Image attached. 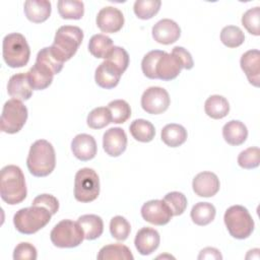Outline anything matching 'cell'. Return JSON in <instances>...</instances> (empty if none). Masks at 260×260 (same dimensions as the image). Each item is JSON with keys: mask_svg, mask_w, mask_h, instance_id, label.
Returning a JSON list of instances; mask_svg holds the SVG:
<instances>
[{"mask_svg": "<svg viewBox=\"0 0 260 260\" xmlns=\"http://www.w3.org/2000/svg\"><path fill=\"white\" fill-rule=\"evenodd\" d=\"M160 237L156 230L152 228H142L140 229L134 240V245L136 250L141 255H150L153 253L159 246Z\"/></svg>", "mask_w": 260, "mask_h": 260, "instance_id": "cell-19", "label": "cell"}, {"mask_svg": "<svg viewBox=\"0 0 260 260\" xmlns=\"http://www.w3.org/2000/svg\"><path fill=\"white\" fill-rule=\"evenodd\" d=\"M8 94L18 101H27L32 95V88L29 84L27 73L12 75L7 84Z\"/></svg>", "mask_w": 260, "mask_h": 260, "instance_id": "cell-21", "label": "cell"}, {"mask_svg": "<svg viewBox=\"0 0 260 260\" xmlns=\"http://www.w3.org/2000/svg\"><path fill=\"white\" fill-rule=\"evenodd\" d=\"M260 162V149L258 147H249L238 155V165L246 170L255 169Z\"/></svg>", "mask_w": 260, "mask_h": 260, "instance_id": "cell-42", "label": "cell"}, {"mask_svg": "<svg viewBox=\"0 0 260 260\" xmlns=\"http://www.w3.org/2000/svg\"><path fill=\"white\" fill-rule=\"evenodd\" d=\"M141 216L154 225H165L172 219V212L164 200L153 199L145 202L141 207Z\"/></svg>", "mask_w": 260, "mask_h": 260, "instance_id": "cell-11", "label": "cell"}, {"mask_svg": "<svg viewBox=\"0 0 260 260\" xmlns=\"http://www.w3.org/2000/svg\"><path fill=\"white\" fill-rule=\"evenodd\" d=\"M106 60L116 65L123 73L126 71L129 65V55L127 51L124 48L118 46L113 47Z\"/></svg>", "mask_w": 260, "mask_h": 260, "instance_id": "cell-43", "label": "cell"}, {"mask_svg": "<svg viewBox=\"0 0 260 260\" xmlns=\"http://www.w3.org/2000/svg\"><path fill=\"white\" fill-rule=\"evenodd\" d=\"M58 12L64 19H80L84 14V4L78 0H59Z\"/></svg>", "mask_w": 260, "mask_h": 260, "instance_id": "cell-32", "label": "cell"}, {"mask_svg": "<svg viewBox=\"0 0 260 260\" xmlns=\"http://www.w3.org/2000/svg\"><path fill=\"white\" fill-rule=\"evenodd\" d=\"M219 179L211 172L197 174L192 182L193 191L199 197H212L219 191Z\"/></svg>", "mask_w": 260, "mask_h": 260, "instance_id": "cell-16", "label": "cell"}, {"mask_svg": "<svg viewBox=\"0 0 260 260\" xmlns=\"http://www.w3.org/2000/svg\"><path fill=\"white\" fill-rule=\"evenodd\" d=\"M170 104L169 92L159 86L148 87L141 96V107L150 115H158L166 112Z\"/></svg>", "mask_w": 260, "mask_h": 260, "instance_id": "cell-10", "label": "cell"}, {"mask_svg": "<svg viewBox=\"0 0 260 260\" xmlns=\"http://www.w3.org/2000/svg\"><path fill=\"white\" fill-rule=\"evenodd\" d=\"M77 222L83 231L85 240H95L104 232V221L99 215L84 214L78 217Z\"/></svg>", "mask_w": 260, "mask_h": 260, "instance_id": "cell-25", "label": "cell"}, {"mask_svg": "<svg viewBox=\"0 0 260 260\" xmlns=\"http://www.w3.org/2000/svg\"><path fill=\"white\" fill-rule=\"evenodd\" d=\"M223 220L228 232L235 239H247L254 231V220L248 209L242 205L229 207L224 212Z\"/></svg>", "mask_w": 260, "mask_h": 260, "instance_id": "cell-6", "label": "cell"}, {"mask_svg": "<svg viewBox=\"0 0 260 260\" xmlns=\"http://www.w3.org/2000/svg\"><path fill=\"white\" fill-rule=\"evenodd\" d=\"M151 32L155 42L162 45H171L179 40L181 36V28L176 21L164 18L152 26Z\"/></svg>", "mask_w": 260, "mask_h": 260, "instance_id": "cell-15", "label": "cell"}, {"mask_svg": "<svg viewBox=\"0 0 260 260\" xmlns=\"http://www.w3.org/2000/svg\"><path fill=\"white\" fill-rule=\"evenodd\" d=\"M184 68V63L175 53L165 52L155 66V74L158 79L170 81L175 79Z\"/></svg>", "mask_w": 260, "mask_h": 260, "instance_id": "cell-12", "label": "cell"}, {"mask_svg": "<svg viewBox=\"0 0 260 260\" xmlns=\"http://www.w3.org/2000/svg\"><path fill=\"white\" fill-rule=\"evenodd\" d=\"M27 194L24 175L21 169L14 165L2 168L0 173V196L9 205L22 202Z\"/></svg>", "mask_w": 260, "mask_h": 260, "instance_id": "cell-1", "label": "cell"}, {"mask_svg": "<svg viewBox=\"0 0 260 260\" xmlns=\"http://www.w3.org/2000/svg\"><path fill=\"white\" fill-rule=\"evenodd\" d=\"M122 74L123 72L116 65L105 60L95 69L94 80L102 88L111 89L118 85Z\"/></svg>", "mask_w": 260, "mask_h": 260, "instance_id": "cell-17", "label": "cell"}, {"mask_svg": "<svg viewBox=\"0 0 260 260\" xmlns=\"http://www.w3.org/2000/svg\"><path fill=\"white\" fill-rule=\"evenodd\" d=\"M26 166L29 173L35 177L49 176L56 166V154L53 145L45 139L35 141L29 148Z\"/></svg>", "mask_w": 260, "mask_h": 260, "instance_id": "cell-2", "label": "cell"}, {"mask_svg": "<svg viewBox=\"0 0 260 260\" xmlns=\"http://www.w3.org/2000/svg\"><path fill=\"white\" fill-rule=\"evenodd\" d=\"M100 194V179L94 170L80 169L74 179V197L77 201L87 203L95 200Z\"/></svg>", "mask_w": 260, "mask_h": 260, "instance_id": "cell-8", "label": "cell"}, {"mask_svg": "<svg viewBox=\"0 0 260 260\" xmlns=\"http://www.w3.org/2000/svg\"><path fill=\"white\" fill-rule=\"evenodd\" d=\"M96 258L99 260H133L134 257L129 248L122 244H110L104 246Z\"/></svg>", "mask_w": 260, "mask_h": 260, "instance_id": "cell-31", "label": "cell"}, {"mask_svg": "<svg viewBox=\"0 0 260 260\" xmlns=\"http://www.w3.org/2000/svg\"><path fill=\"white\" fill-rule=\"evenodd\" d=\"M36 62L42 63L49 67L54 74L60 73V71L63 68V62L57 59V57L53 54L51 47H45L41 49L37 55Z\"/></svg>", "mask_w": 260, "mask_h": 260, "instance_id": "cell-40", "label": "cell"}, {"mask_svg": "<svg viewBox=\"0 0 260 260\" xmlns=\"http://www.w3.org/2000/svg\"><path fill=\"white\" fill-rule=\"evenodd\" d=\"M113 47L112 39L103 34L92 36L88 42L89 53L99 59H106Z\"/></svg>", "mask_w": 260, "mask_h": 260, "instance_id": "cell-29", "label": "cell"}, {"mask_svg": "<svg viewBox=\"0 0 260 260\" xmlns=\"http://www.w3.org/2000/svg\"><path fill=\"white\" fill-rule=\"evenodd\" d=\"M27 108L21 101L11 99L7 101L2 110L0 127L1 131L7 134L19 132L27 120Z\"/></svg>", "mask_w": 260, "mask_h": 260, "instance_id": "cell-9", "label": "cell"}, {"mask_svg": "<svg viewBox=\"0 0 260 260\" xmlns=\"http://www.w3.org/2000/svg\"><path fill=\"white\" fill-rule=\"evenodd\" d=\"M160 5V0H136L133 10L138 18L146 20L152 18L159 11Z\"/></svg>", "mask_w": 260, "mask_h": 260, "instance_id": "cell-33", "label": "cell"}, {"mask_svg": "<svg viewBox=\"0 0 260 260\" xmlns=\"http://www.w3.org/2000/svg\"><path fill=\"white\" fill-rule=\"evenodd\" d=\"M164 202L169 206L173 216L181 215L187 208V198L181 192H170L164 197Z\"/></svg>", "mask_w": 260, "mask_h": 260, "instance_id": "cell-37", "label": "cell"}, {"mask_svg": "<svg viewBox=\"0 0 260 260\" xmlns=\"http://www.w3.org/2000/svg\"><path fill=\"white\" fill-rule=\"evenodd\" d=\"M240 65L246 74L249 82L258 87L260 84V52L257 49L244 53L240 60Z\"/></svg>", "mask_w": 260, "mask_h": 260, "instance_id": "cell-20", "label": "cell"}, {"mask_svg": "<svg viewBox=\"0 0 260 260\" xmlns=\"http://www.w3.org/2000/svg\"><path fill=\"white\" fill-rule=\"evenodd\" d=\"M220 41L228 48H237L244 43L245 35L239 26L228 25L220 31Z\"/></svg>", "mask_w": 260, "mask_h": 260, "instance_id": "cell-36", "label": "cell"}, {"mask_svg": "<svg viewBox=\"0 0 260 260\" xmlns=\"http://www.w3.org/2000/svg\"><path fill=\"white\" fill-rule=\"evenodd\" d=\"M165 53V51L160 50H152L144 55L141 61V69L143 74L150 79H157L155 74V66L160 58V56Z\"/></svg>", "mask_w": 260, "mask_h": 260, "instance_id": "cell-41", "label": "cell"}, {"mask_svg": "<svg viewBox=\"0 0 260 260\" xmlns=\"http://www.w3.org/2000/svg\"><path fill=\"white\" fill-rule=\"evenodd\" d=\"M37 257L38 253L36 247L27 242H21L14 248V260H36Z\"/></svg>", "mask_w": 260, "mask_h": 260, "instance_id": "cell-44", "label": "cell"}, {"mask_svg": "<svg viewBox=\"0 0 260 260\" xmlns=\"http://www.w3.org/2000/svg\"><path fill=\"white\" fill-rule=\"evenodd\" d=\"M108 109L111 113L112 123L115 124L125 123L131 116V108L124 100H115L110 102Z\"/></svg>", "mask_w": 260, "mask_h": 260, "instance_id": "cell-34", "label": "cell"}, {"mask_svg": "<svg viewBox=\"0 0 260 260\" xmlns=\"http://www.w3.org/2000/svg\"><path fill=\"white\" fill-rule=\"evenodd\" d=\"M131 232V225L128 220L121 216H114L110 221V233L118 241H125Z\"/></svg>", "mask_w": 260, "mask_h": 260, "instance_id": "cell-38", "label": "cell"}, {"mask_svg": "<svg viewBox=\"0 0 260 260\" xmlns=\"http://www.w3.org/2000/svg\"><path fill=\"white\" fill-rule=\"evenodd\" d=\"M23 7L26 18L35 23L46 21L52 11L51 2L47 0H27L24 2Z\"/></svg>", "mask_w": 260, "mask_h": 260, "instance_id": "cell-23", "label": "cell"}, {"mask_svg": "<svg viewBox=\"0 0 260 260\" xmlns=\"http://www.w3.org/2000/svg\"><path fill=\"white\" fill-rule=\"evenodd\" d=\"M204 111L205 114L212 119H222L230 112V104L224 96L213 94L205 101Z\"/></svg>", "mask_w": 260, "mask_h": 260, "instance_id": "cell-27", "label": "cell"}, {"mask_svg": "<svg viewBox=\"0 0 260 260\" xmlns=\"http://www.w3.org/2000/svg\"><path fill=\"white\" fill-rule=\"evenodd\" d=\"M198 259L199 260H202V259H219L220 260V259H222V256L217 249L207 247L200 251V253L198 255Z\"/></svg>", "mask_w": 260, "mask_h": 260, "instance_id": "cell-47", "label": "cell"}, {"mask_svg": "<svg viewBox=\"0 0 260 260\" xmlns=\"http://www.w3.org/2000/svg\"><path fill=\"white\" fill-rule=\"evenodd\" d=\"M187 130L180 124L166 125L160 133L162 142L170 147H178L187 140Z\"/></svg>", "mask_w": 260, "mask_h": 260, "instance_id": "cell-26", "label": "cell"}, {"mask_svg": "<svg viewBox=\"0 0 260 260\" xmlns=\"http://www.w3.org/2000/svg\"><path fill=\"white\" fill-rule=\"evenodd\" d=\"M129 130L132 137L140 142H150L155 135V129L152 123L144 119L134 120L131 123Z\"/></svg>", "mask_w": 260, "mask_h": 260, "instance_id": "cell-30", "label": "cell"}, {"mask_svg": "<svg viewBox=\"0 0 260 260\" xmlns=\"http://www.w3.org/2000/svg\"><path fill=\"white\" fill-rule=\"evenodd\" d=\"M87 126L91 129H102L112 123V117L108 107H99L89 112L86 119Z\"/></svg>", "mask_w": 260, "mask_h": 260, "instance_id": "cell-35", "label": "cell"}, {"mask_svg": "<svg viewBox=\"0 0 260 260\" xmlns=\"http://www.w3.org/2000/svg\"><path fill=\"white\" fill-rule=\"evenodd\" d=\"M31 205H40L47 208L52 214H55L59 209L58 199L51 194H41L38 195L34 200Z\"/></svg>", "mask_w": 260, "mask_h": 260, "instance_id": "cell-45", "label": "cell"}, {"mask_svg": "<svg viewBox=\"0 0 260 260\" xmlns=\"http://www.w3.org/2000/svg\"><path fill=\"white\" fill-rule=\"evenodd\" d=\"M98 27L106 34H114L119 31L124 25V15L116 7L107 6L102 8L96 15Z\"/></svg>", "mask_w": 260, "mask_h": 260, "instance_id": "cell-13", "label": "cell"}, {"mask_svg": "<svg viewBox=\"0 0 260 260\" xmlns=\"http://www.w3.org/2000/svg\"><path fill=\"white\" fill-rule=\"evenodd\" d=\"M216 210L215 207L208 202H198L196 203L190 212L192 221L197 225H207L215 217Z\"/></svg>", "mask_w": 260, "mask_h": 260, "instance_id": "cell-28", "label": "cell"}, {"mask_svg": "<svg viewBox=\"0 0 260 260\" xmlns=\"http://www.w3.org/2000/svg\"><path fill=\"white\" fill-rule=\"evenodd\" d=\"M173 53H175L176 55H178L180 57V59L182 60V62L184 63V68L187 69V70H190L193 68L194 66V62H193V59H192V56L191 54L183 47H175L172 51Z\"/></svg>", "mask_w": 260, "mask_h": 260, "instance_id": "cell-46", "label": "cell"}, {"mask_svg": "<svg viewBox=\"0 0 260 260\" xmlns=\"http://www.w3.org/2000/svg\"><path fill=\"white\" fill-rule=\"evenodd\" d=\"M103 147L106 153L116 157L121 155L127 147V135L120 127L108 129L103 136Z\"/></svg>", "mask_w": 260, "mask_h": 260, "instance_id": "cell-14", "label": "cell"}, {"mask_svg": "<svg viewBox=\"0 0 260 260\" xmlns=\"http://www.w3.org/2000/svg\"><path fill=\"white\" fill-rule=\"evenodd\" d=\"M50 239L58 248H75L84 240V234L77 221L63 219L53 228Z\"/></svg>", "mask_w": 260, "mask_h": 260, "instance_id": "cell-7", "label": "cell"}, {"mask_svg": "<svg viewBox=\"0 0 260 260\" xmlns=\"http://www.w3.org/2000/svg\"><path fill=\"white\" fill-rule=\"evenodd\" d=\"M26 73L29 84L35 90H43L49 87L55 75L49 67L39 62H36Z\"/></svg>", "mask_w": 260, "mask_h": 260, "instance_id": "cell-22", "label": "cell"}, {"mask_svg": "<svg viewBox=\"0 0 260 260\" xmlns=\"http://www.w3.org/2000/svg\"><path fill=\"white\" fill-rule=\"evenodd\" d=\"M83 40V31L75 25L60 26L54 38L51 50L61 62L70 60L77 52Z\"/></svg>", "mask_w": 260, "mask_h": 260, "instance_id": "cell-3", "label": "cell"}, {"mask_svg": "<svg viewBox=\"0 0 260 260\" xmlns=\"http://www.w3.org/2000/svg\"><path fill=\"white\" fill-rule=\"evenodd\" d=\"M2 56L11 68H20L29 61L30 49L25 38L19 32L8 34L2 43Z\"/></svg>", "mask_w": 260, "mask_h": 260, "instance_id": "cell-5", "label": "cell"}, {"mask_svg": "<svg viewBox=\"0 0 260 260\" xmlns=\"http://www.w3.org/2000/svg\"><path fill=\"white\" fill-rule=\"evenodd\" d=\"M222 136L226 143L233 146L243 144L248 137V129L244 123L239 120H232L224 124Z\"/></svg>", "mask_w": 260, "mask_h": 260, "instance_id": "cell-24", "label": "cell"}, {"mask_svg": "<svg viewBox=\"0 0 260 260\" xmlns=\"http://www.w3.org/2000/svg\"><path fill=\"white\" fill-rule=\"evenodd\" d=\"M242 24L244 27L254 36L260 35V7L248 9L242 16Z\"/></svg>", "mask_w": 260, "mask_h": 260, "instance_id": "cell-39", "label": "cell"}, {"mask_svg": "<svg viewBox=\"0 0 260 260\" xmlns=\"http://www.w3.org/2000/svg\"><path fill=\"white\" fill-rule=\"evenodd\" d=\"M71 150L76 158L81 161H87L92 159L96 154V142L91 135L81 133L72 139Z\"/></svg>", "mask_w": 260, "mask_h": 260, "instance_id": "cell-18", "label": "cell"}, {"mask_svg": "<svg viewBox=\"0 0 260 260\" xmlns=\"http://www.w3.org/2000/svg\"><path fill=\"white\" fill-rule=\"evenodd\" d=\"M53 214L45 207L31 205L16 211L13 216L15 229L23 235H32L46 226Z\"/></svg>", "mask_w": 260, "mask_h": 260, "instance_id": "cell-4", "label": "cell"}]
</instances>
